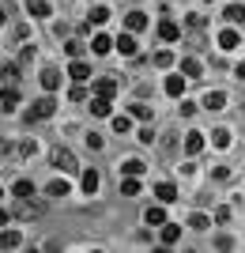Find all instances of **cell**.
I'll return each instance as SVG.
<instances>
[{"label": "cell", "instance_id": "cell-1", "mask_svg": "<svg viewBox=\"0 0 245 253\" xmlns=\"http://www.w3.org/2000/svg\"><path fill=\"white\" fill-rule=\"evenodd\" d=\"M42 211H45V204L34 201V197H19V201H15V215H19V219H38Z\"/></svg>", "mask_w": 245, "mask_h": 253}, {"label": "cell", "instance_id": "cell-2", "mask_svg": "<svg viewBox=\"0 0 245 253\" xmlns=\"http://www.w3.org/2000/svg\"><path fill=\"white\" fill-rule=\"evenodd\" d=\"M53 110H57V102L45 95V98H38V102H31V114H27V121H45V117H53Z\"/></svg>", "mask_w": 245, "mask_h": 253}, {"label": "cell", "instance_id": "cell-3", "mask_svg": "<svg viewBox=\"0 0 245 253\" xmlns=\"http://www.w3.org/2000/svg\"><path fill=\"white\" fill-rule=\"evenodd\" d=\"M49 159H53V167H57V170H64V174L79 170V167H75V155H72L68 148H53V151H49Z\"/></svg>", "mask_w": 245, "mask_h": 253}, {"label": "cell", "instance_id": "cell-4", "mask_svg": "<svg viewBox=\"0 0 245 253\" xmlns=\"http://www.w3.org/2000/svg\"><path fill=\"white\" fill-rule=\"evenodd\" d=\"M159 38L162 42H177V38H181V27H177L174 19H162L159 23Z\"/></svg>", "mask_w": 245, "mask_h": 253}, {"label": "cell", "instance_id": "cell-5", "mask_svg": "<svg viewBox=\"0 0 245 253\" xmlns=\"http://www.w3.org/2000/svg\"><path fill=\"white\" fill-rule=\"evenodd\" d=\"M15 106H19V91H15V84H8L0 91V110H15Z\"/></svg>", "mask_w": 245, "mask_h": 253}, {"label": "cell", "instance_id": "cell-6", "mask_svg": "<svg viewBox=\"0 0 245 253\" xmlns=\"http://www.w3.org/2000/svg\"><path fill=\"white\" fill-rule=\"evenodd\" d=\"M204 151V132H185V155H200Z\"/></svg>", "mask_w": 245, "mask_h": 253}, {"label": "cell", "instance_id": "cell-7", "mask_svg": "<svg viewBox=\"0 0 245 253\" xmlns=\"http://www.w3.org/2000/svg\"><path fill=\"white\" fill-rule=\"evenodd\" d=\"M68 76H72L75 84H83V80H91V64H83L79 57L72 61V68H68Z\"/></svg>", "mask_w": 245, "mask_h": 253}, {"label": "cell", "instance_id": "cell-8", "mask_svg": "<svg viewBox=\"0 0 245 253\" xmlns=\"http://www.w3.org/2000/svg\"><path fill=\"white\" fill-rule=\"evenodd\" d=\"M155 197H159L162 204H174V201H177V185H170V181H162V185H155Z\"/></svg>", "mask_w": 245, "mask_h": 253}, {"label": "cell", "instance_id": "cell-9", "mask_svg": "<svg viewBox=\"0 0 245 253\" xmlns=\"http://www.w3.org/2000/svg\"><path fill=\"white\" fill-rule=\"evenodd\" d=\"M238 45H242V34H238V31H223V34H219V49L230 53V49H238Z\"/></svg>", "mask_w": 245, "mask_h": 253}, {"label": "cell", "instance_id": "cell-10", "mask_svg": "<svg viewBox=\"0 0 245 253\" xmlns=\"http://www.w3.org/2000/svg\"><path fill=\"white\" fill-rule=\"evenodd\" d=\"M143 223H147V227H162V223H166V208H159V204L147 208L143 211Z\"/></svg>", "mask_w": 245, "mask_h": 253}, {"label": "cell", "instance_id": "cell-11", "mask_svg": "<svg viewBox=\"0 0 245 253\" xmlns=\"http://www.w3.org/2000/svg\"><path fill=\"white\" fill-rule=\"evenodd\" d=\"M177 238H181V227L177 223H162V246H177Z\"/></svg>", "mask_w": 245, "mask_h": 253}, {"label": "cell", "instance_id": "cell-12", "mask_svg": "<svg viewBox=\"0 0 245 253\" xmlns=\"http://www.w3.org/2000/svg\"><path fill=\"white\" fill-rule=\"evenodd\" d=\"M98 181H102V178H98V170H83V193H87V197H95V193H98Z\"/></svg>", "mask_w": 245, "mask_h": 253}, {"label": "cell", "instance_id": "cell-13", "mask_svg": "<svg viewBox=\"0 0 245 253\" xmlns=\"http://www.w3.org/2000/svg\"><path fill=\"white\" fill-rule=\"evenodd\" d=\"M91 114H95V117H109V98L95 95V98H91Z\"/></svg>", "mask_w": 245, "mask_h": 253}, {"label": "cell", "instance_id": "cell-14", "mask_svg": "<svg viewBox=\"0 0 245 253\" xmlns=\"http://www.w3.org/2000/svg\"><path fill=\"white\" fill-rule=\"evenodd\" d=\"M117 170H121V174H125V178H140V174H143V170H147V167H143L140 159H128L125 167H117Z\"/></svg>", "mask_w": 245, "mask_h": 253}, {"label": "cell", "instance_id": "cell-15", "mask_svg": "<svg viewBox=\"0 0 245 253\" xmlns=\"http://www.w3.org/2000/svg\"><path fill=\"white\" fill-rule=\"evenodd\" d=\"M0 246H4V250H19V246H23V234L19 231H4V234H0Z\"/></svg>", "mask_w": 245, "mask_h": 253}, {"label": "cell", "instance_id": "cell-16", "mask_svg": "<svg viewBox=\"0 0 245 253\" xmlns=\"http://www.w3.org/2000/svg\"><path fill=\"white\" fill-rule=\"evenodd\" d=\"M42 87L45 91H57V87H61V72H57V68H45L42 72Z\"/></svg>", "mask_w": 245, "mask_h": 253}, {"label": "cell", "instance_id": "cell-17", "mask_svg": "<svg viewBox=\"0 0 245 253\" xmlns=\"http://www.w3.org/2000/svg\"><path fill=\"white\" fill-rule=\"evenodd\" d=\"M125 23H128V31H143V27H147V15H143V11H128Z\"/></svg>", "mask_w": 245, "mask_h": 253}, {"label": "cell", "instance_id": "cell-18", "mask_svg": "<svg viewBox=\"0 0 245 253\" xmlns=\"http://www.w3.org/2000/svg\"><path fill=\"white\" fill-rule=\"evenodd\" d=\"M226 23H245V4H230V8L223 11Z\"/></svg>", "mask_w": 245, "mask_h": 253}, {"label": "cell", "instance_id": "cell-19", "mask_svg": "<svg viewBox=\"0 0 245 253\" xmlns=\"http://www.w3.org/2000/svg\"><path fill=\"white\" fill-rule=\"evenodd\" d=\"M95 95L113 98V95H117V80H98V84H95Z\"/></svg>", "mask_w": 245, "mask_h": 253}, {"label": "cell", "instance_id": "cell-20", "mask_svg": "<svg viewBox=\"0 0 245 253\" xmlns=\"http://www.w3.org/2000/svg\"><path fill=\"white\" fill-rule=\"evenodd\" d=\"M117 49L125 53V57H136V38H132V34H121V38H117Z\"/></svg>", "mask_w": 245, "mask_h": 253}, {"label": "cell", "instance_id": "cell-21", "mask_svg": "<svg viewBox=\"0 0 245 253\" xmlns=\"http://www.w3.org/2000/svg\"><path fill=\"white\" fill-rule=\"evenodd\" d=\"M181 91H185V76H170V80H166V95L177 98Z\"/></svg>", "mask_w": 245, "mask_h": 253}, {"label": "cell", "instance_id": "cell-22", "mask_svg": "<svg viewBox=\"0 0 245 253\" xmlns=\"http://www.w3.org/2000/svg\"><path fill=\"white\" fill-rule=\"evenodd\" d=\"M11 193H15V197H34V181L19 178V181H15V185H11Z\"/></svg>", "mask_w": 245, "mask_h": 253}, {"label": "cell", "instance_id": "cell-23", "mask_svg": "<svg viewBox=\"0 0 245 253\" xmlns=\"http://www.w3.org/2000/svg\"><path fill=\"white\" fill-rule=\"evenodd\" d=\"M181 72L189 76V80H196V76H200V61H196V57H185V61H181Z\"/></svg>", "mask_w": 245, "mask_h": 253}, {"label": "cell", "instance_id": "cell-24", "mask_svg": "<svg viewBox=\"0 0 245 253\" xmlns=\"http://www.w3.org/2000/svg\"><path fill=\"white\" fill-rule=\"evenodd\" d=\"M204 106H208V110H223V106H226V95H223V91H211V95L204 98Z\"/></svg>", "mask_w": 245, "mask_h": 253}, {"label": "cell", "instance_id": "cell-25", "mask_svg": "<svg viewBox=\"0 0 245 253\" xmlns=\"http://www.w3.org/2000/svg\"><path fill=\"white\" fill-rule=\"evenodd\" d=\"M91 49H95V53H109V49H113V42H109L106 34H95V42H91Z\"/></svg>", "mask_w": 245, "mask_h": 253}, {"label": "cell", "instance_id": "cell-26", "mask_svg": "<svg viewBox=\"0 0 245 253\" xmlns=\"http://www.w3.org/2000/svg\"><path fill=\"white\" fill-rule=\"evenodd\" d=\"M211 140H215V148H230V128H215Z\"/></svg>", "mask_w": 245, "mask_h": 253}, {"label": "cell", "instance_id": "cell-27", "mask_svg": "<svg viewBox=\"0 0 245 253\" xmlns=\"http://www.w3.org/2000/svg\"><path fill=\"white\" fill-rule=\"evenodd\" d=\"M128 128H132V117H125V114H117V117H113V132H121V136H125Z\"/></svg>", "mask_w": 245, "mask_h": 253}, {"label": "cell", "instance_id": "cell-28", "mask_svg": "<svg viewBox=\"0 0 245 253\" xmlns=\"http://www.w3.org/2000/svg\"><path fill=\"white\" fill-rule=\"evenodd\" d=\"M0 76H4V84H15V80H19V64H4Z\"/></svg>", "mask_w": 245, "mask_h": 253}, {"label": "cell", "instance_id": "cell-29", "mask_svg": "<svg viewBox=\"0 0 245 253\" xmlns=\"http://www.w3.org/2000/svg\"><path fill=\"white\" fill-rule=\"evenodd\" d=\"M49 197H68V181H49Z\"/></svg>", "mask_w": 245, "mask_h": 253}, {"label": "cell", "instance_id": "cell-30", "mask_svg": "<svg viewBox=\"0 0 245 253\" xmlns=\"http://www.w3.org/2000/svg\"><path fill=\"white\" fill-rule=\"evenodd\" d=\"M121 193H125V197H136V193H140V181L136 178H125V181H121Z\"/></svg>", "mask_w": 245, "mask_h": 253}, {"label": "cell", "instance_id": "cell-31", "mask_svg": "<svg viewBox=\"0 0 245 253\" xmlns=\"http://www.w3.org/2000/svg\"><path fill=\"white\" fill-rule=\"evenodd\" d=\"M155 64H159V68H170V64H174V53H170V49L155 53Z\"/></svg>", "mask_w": 245, "mask_h": 253}, {"label": "cell", "instance_id": "cell-32", "mask_svg": "<svg viewBox=\"0 0 245 253\" xmlns=\"http://www.w3.org/2000/svg\"><path fill=\"white\" fill-rule=\"evenodd\" d=\"M132 117H140V121H147V117H151V106H143V102H132Z\"/></svg>", "mask_w": 245, "mask_h": 253}, {"label": "cell", "instance_id": "cell-33", "mask_svg": "<svg viewBox=\"0 0 245 253\" xmlns=\"http://www.w3.org/2000/svg\"><path fill=\"white\" fill-rule=\"evenodd\" d=\"M31 15H49V4L45 0H31Z\"/></svg>", "mask_w": 245, "mask_h": 253}, {"label": "cell", "instance_id": "cell-34", "mask_svg": "<svg viewBox=\"0 0 245 253\" xmlns=\"http://www.w3.org/2000/svg\"><path fill=\"white\" fill-rule=\"evenodd\" d=\"M215 250H234V238H230V234H219V238H215Z\"/></svg>", "mask_w": 245, "mask_h": 253}, {"label": "cell", "instance_id": "cell-35", "mask_svg": "<svg viewBox=\"0 0 245 253\" xmlns=\"http://www.w3.org/2000/svg\"><path fill=\"white\" fill-rule=\"evenodd\" d=\"M189 227H192V231H208V215H192Z\"/></svg>", "mask_w": 245, "mask_h": 253}, {"label": "cell", "instance_id": "cell-36", "mask_svg": "<svg viewBox=\"0 0 245 253\" xmlns=\"http://www.w3.org/2000/svg\"><path fill=\"white\" fill-rule=\"evenodd\" d=\"M68 98H72V102H83V98H87V91H83V84H75V87H72V91H68Z\"/></svg>", "mask_w": 245, "mask_h": 253}, {"label": "cell", "instance_id": "cell-37", "mask_svg": "<svg viewBox=\"0 0 245 253\" xmlns=\"http://www.w3.org/2000/svg\"><path fill=\"white\" fill-rule=\"evenodd\" d=\"M109 19V8H95L91 11V23H106Z\"/></svg>", "mask_w": 245, "mask_h": 253}, {"label": "cell", "instance_id": "cell-38", "mask_svg": "<svg viewBox=\"0 0 245 253\" xmlns=\"http://www.w3.org/2000/svg\"><path fill=\"white\" fill-rule=\"evenodd\" d=\"M64 49H68V57H79V53H83V42H68Z\"/></svg>", "mask_w": 245, "mask_h": 253}, {"label": "cell", "instance_id": "cell-39", "mask_svg": "<svg viewBox=\"0 0 245 253\" xmlns=\"http://www.w3.org/2000/svg\"><path fill=\"white\" fill-rule=\"evenodd\" d=\"M11 219V215H8V211H4V208H0V227H4V223H8Z\"/></svg>", "mask_w": 245, "mask_h": 253}, {"label": "cell", "instance_id": "cell-40", "mask_svg": "<svg viewBox=\"0 0 245 253\" xmlns=\"http://www.w3.org/2000/svg\"><path fill=\"white\" fill-rule=\"evenodd\" d=\"M238 76H242V80H245V61H242V64H238Z\"/></svg>", "mask_w": 245, "mask_h": 253}, {"label": "cell", "instance_id": "cell-41", "mask_svg": "<svg viewBox=\"0 0 245 253\" xmlns=\"http://www.w3.org/2000/svg\"><path fill=\"white\" fill-rule=\"evenodd\" d=\"M4 19H8V15H4V8H0V27H4Z\"/></svg>", "mask_w": 245, "mask_h": 253}, {"label": "cell", "instance_id": "cell-42", "mask_svg": "<svg viewBox=\"0 0 245 253\" xmlns=\"http://www.w3.org/2000/svg\"><path fill=\"white\" fill-rule=\"evenodd\" d=\"M0 197H4V189H0Z\"/></svg>", "mask_w": 245, "mask_h": 253}]
</instances>
